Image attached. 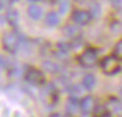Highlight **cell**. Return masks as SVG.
<instances>
[{"label": "cell", "mask_w": 122, "mask_h": 117, "mask_svg": "<svg viewBox=\"0 0 122 117\" xmlns=\"http://www.w3.org/2000/svg\"><path fill=\"white\" fill-rule=\"evenodd\" d=\"M63 33L64 36L67 37H71V38H76V34L79 33V29L75 24H67L66 27L63 28Z\"/></svg>", "instance_id": "obj_13"}, {"label": "cell", "mask_w": 122, "mask_h": 117, "mask_svg": "<svg viewBox=\"0 0 122 117\" xmlns=\"http://www.w3.org/2000/svg\"><path fill=\"white\" fill-rule=\"evenodd\" d=\"M41 1H53V3H54L55 0H41Z\"/></svg>", "instance_id": "obj_28"}, {"label": "cell", "mask_w": 122, "mask_h": 117, "mask_svg": "<svg viewBox=\"0 0 122 117\" xmlns=\"http://www.w3.org/2000/svg\"><path fill=\"white\" fill-rule=\"evenodd\" d=\"M101 117H112V116L109 113H106V114H104V116H101Z\"/></svg>", "instance_id": "obj_27"}, {"label": "cell", "mask_w": 122, "mask_h": 117, "mask_svg": "<svg viewBox=\"0 0 122 117\" xmlns=\"http://www.w3.org/2000/svg\"><path fill=\"white\" fill-rule=\"evenodd\" d=\"M59 21H61V19H59V15L56 13V12H49L47 15H46L45 17V22L47 27H56V25L59 24Z\"/></svg>", "instance_id": "obj_11"}, {"label": "cell", "mask_w": 122, "mask_h": 117, "mask_svg": "<svg viewBox=\"0 0 122 117\" xmlns=\"http://www.w3.org/2000/svg\"><path fill=\"white\" fill-rule=\"evenodd\" d=\"M71 49H72L71 43H66V42H59L58 43V50L61 51V53L67 54L70 50H71Z\"/></svg>", "instance_id": "obj_19"}, {"label": "cell", "mask_w": 122, "mask_h": 117, "mask_svg": "<svg viewBox=\"0 0 122 117\" xmlns=\"http://www.w3.org/2000/svg\"><path fill=\"white\" fill-rule=\"evenodd\" d=\"M8 72H9V75H11V76H13V78L21 76V74H22L21 66H20V64H13V66H11V69L8 70Z\"/></svg>", "instance_id": "obj_17"}, {"label": "cell", "mask_w": 122, "mask_h": 117, "mask_svg": "<svg viewBox=\"0 0 122 117\" xmlns=\"http://www.w3.org/2000/svg\"><path fill=\"white\" fill-rule=\"evenodd\" d=\"M66 111H67V113L71 114V116H74V114H76L79 111H81V109H80V100L76 96H70V99L67 100Z\"/></svg>", "instance_id": "obj_6"}, {"label": "cell", "mask_w": 122, "mask_h": 117, "mask_svg": "<svg viewBox=\"0 0 122 117\" xmlns=\"http://www.w3.org/2000/svg\"><path fill=\"white\" fill-rule=\"evenodd\" d=\"M25 79L33 85H41L45 83V74L36 67H29L25 71Z\"/></svg>", "instance_id": "obj_3"}, {"label": "cell", "mask_w": 122, "mask_h": 117, "mask_svg": "<svg viewBox=\"0 0 122 117\" xmlns=\"http://www.w3.org/2000/svg\"><path fill=\"white\" fill-rule=\"evenodd\" d=\"M15 1H17V0H13V3H15Z\"/></svg>", "instance_id": "obj_31"}, {"label": "cell", "mask_w": 122, "mask_h": 117, "mask_svg": "<svg viewBox=\"0 0 122 117\" xmlns=\"http://www.w3.org/2000/svg\"><path fill=\"white\" fill-rule=\"evenodd\" d=\"M79 62L84 67H92L97 62V50L93 48H88L80 54Z\"/></svg>", "instance_id": "obj_4"}, {"label": "cell", "mask_w": 122, "mask_h": 117, "mask_svg": "<svg viewBox=\"0 0 122 117\" xmlns=\"http://www.w3.org/2000/svg\"><path fill=\"white\" fill-rule=\"evenodd\" d=\"M80 109L85 114L95 111V100L92 99V96H85V97H83L80 100Z\"/></svg>", "instance_id": "obj_7"}, {"label": "cell", "mask_w": 122, "mask_h": 117, "mask_svg": "<svg viewBox=\"0 0 122 117\" xmlns=\"http://www.w3.org/2000/svg\"><path fill=\"white\" fill-rule=\"evenodd\" d=\"M1 69L5 70V69H11V61L7 58L5 55H1Z\"/></svg>", "instance_id": "obj_22"}, {"label": "cell", "mask_w": 122, "mask_h": 117, "mask_svg": "<svg viewBox=\"0 0 122 117\" xmlns=\"http://www.w3.org/2000/svg\"><path fill=\"white\" fill-rule=\"evenodd\" d=\"M81 84H83V87H84V90L92 91L93 88H95V85H96V76L92 75V74H87L84 78H83Z\"/></svg>", "instance_id": "obj_10"}, {"label": "cell", "mask_w": 122, "mask_h": 117, "mask_svg": "<svg viewBox=\"0 0 122 117\" xmlns=\"http://www.w3.org/2000/svg\"><path fill=\"white\" fill-rule=\"evenodd\" d=\"M119 63L118 59L114 55H108L101 61V69H102L104 74L106 75H114L119 71Z\"/></svg>", "instance_id": "obj_2"}, {"label": "cell", "mask_w": 122, "mask_h": 117, "mask_svg": "<svg viewBox=\"0 0 122 117\" xmlns=\"http://www.w3.org/2000/svg\"><path fill=\"white\" fill-rule=\"evenodd\" d=\"M113 55L116 57L117 59H122V40H119L118 42L116 43V46H114V51H113Z\"/></svg>", "instance_id": "obj_18"}, {"label": "cell", "mask_w": 122, "mask_h": 117, "mask_svg": "<svg viewBox=\"0 0 122 117\" xmlns=\"http://www.w3.org/2000/svg\"><path fill=\"white\" fill-rule=\"evenodd\" d=\"M110 3H112V5H113V7H116V8H118V7L121 5L122 0H110Z\"/></svg>", "instance_id": "obj_24"}, {"label": "cell", "mask_w": 122, "mask_h": 117, "mask_svg": "<svg viewBox=\"0 0 122 117\" xmlns=\"http://www.w3.org/2000/svg\"><path fill=\"white\" fill-rule=\"evenodd\" d=\"M5 17H7V21L11 27L13 28H17L19 25V21H20V15L16 9L13 8H8L7 9V13H5Z\"/></svg>", "instance_id": "obj_8"}, {"label": "cell", "mask_w": 122, "mask_h": 117, "mask_svg": "<svg viewBox=\"0 0 122 117\" xmlns=\"http://www.w3.org/2000/svg\"><path fill=\"white\" fill-rule=\"evenodd\" d=\"M70 87L71 88H68V91L71 92V96H77L83 91V88L79 84H74V85H70Z\"/></svg>", "instance_id": "obj_21"}, {"label": "cell", "mask_w": 122, "mask_h": 117, "mask_svg": "<svg viewBox=\"0 0 122 117\" xmlns=\"http://www.w3.org/2000/svg\"><path fill=\"white\" fill-rule=\"evenodd\" d=\"M84 117H85V116H84Z\"/></svg>", "instance_id": "obj_33"}, {"label": "cell", "mask_w": 122, "mask_h": 117, "mask_svg": "<svg viewBox=\"0 0 122 117\" xmlns=\"http://www.w3.org/2000/svg\"><path fill=\"white\" fill-rule=\"evenodd\" d=\"M108 106L114 113H121L122 112V101L117 97H113V96L108 100Z\"/></svg>", "instance_id": "obj_12"}, {"label": "cell", "mask_w": 122, "mask_h": 117, "mask_svg": "<svg viewBox=\"0 0 122 117\" xmlns=\"http://www.w3.org/2000/svg\"><path fill=\"white\" fill-rule=\"evenodd\" d=\"M89 13L92 15L93 19L100 16V13H101V7H100V4H98L96 0H92V1L89 3Z\"/></svg>", "instance_id": "obj_14"}, {"label": "cell", "mask_w": 122, "mask_h": 117, "mask_svg": "<svg viewBox=\"0 0 122 117\" xmlns=\"http://www.w3.org/2000/svg\"><path fill=\"white\" fill-rule=\"evenodd\" d=\"M29 3H34V1H37V0H28Z\"/></svg>", "instance_id": "obj_29"}, {"label": "cell", "mask_w": 122, "mask_h": 117, "mask_svg": "<svg viewBox=\"0 0 122 117\" xmlns=\"http://www.w3.org/2000/svg\"><path fill=\"white\" fill-rule=\"evenodd\" d=\"M121 24H119L118 21H113L112 22V25H110V29L113 30V32H119V30H121Z\"/></svg>", "instance_id": "obj_23"}, {"label": "cell", "mask_w": 122, "mask_h": 117, "mask_svg": "<svg viewBox=\"0 0 122 117\" xmlns=\"http://www.w3.org/2000/svg\"><path fill=\"white\" fill-rule=\"evenodd\" d=\"M77 1H81V0H77Z\"/></svg>", "instance_id": "obj_32"}, {"label": "cell", "mask_w": 122, "mask_h": 117, "mask_svg": "<svg viewBox=\"0 0 122 117\" xmlns=\"http://www.w3.org/2000/svg\"><path fill=\"white\" fill-rule=\"evenodd\" d=\"M42 66H43V69H45L46 71L51 72V74H54V72H56L59 70V66H56L55 63H53V62H50V61H45Z\"/></svg>", "instance_id": "obj_16"}, {"label": "cell", "mask_w": 122, "mask_h": 117, "mask_svg": "<svg viewBox=\"0 0 122 117\" xmlns=\"http://www.w3.org/2000/svg\"><path fill=\"white\" fill-rule=\"evenodd\" d=\"M93 113H95L96 117H101V116L108 113V108H106V106H96Z\"/></svg>", "instance_id": "obj_20"}, {"label": "cell", "mask_w": 122, "mask_h": 117, "mask_svg": "<svg viewBox=\"0 0 122 117\" xmlns=\"http://www.w3.org/2000/svg\"><path fill=\"white\" fill-rule=\"evenodd\" d=\"M50 117H62L59 113H53V114H50Z\"/></svg>", "instance_id": "obj_26"}, {"label": "cell", "mask_w": 122, "mask_h": 117, "mask_svg": "<svg viewBox=\"0 0 122 117\" xmlns=\"http://www.w3.org/2000/svg\"><path fill=\"white\" fill-rule=\"evenodd\" d=\"M70 9V0H59V7H58V13H61V16L68 12Z\"/></svg>", "instance_id": "obj_15"}, {"label": "cell", "mask_w": 122, "mask_h": 117, "mask_svg": "<svg viewBox=\"0 0 122 117\" xmlns=\"http://www.w3.org/2000/svg\"><path fill=\"white\" fill-rule=\"evenodd\" d=\"M11 3H13V0H1V9H4L7 4H11Z\"/></svg>", "instance_id": "obj_25"}, {"label": "cell", "mask_w": 122, "mask_h": 117, "mask_svg": "<svg viewBox=\"0 0 122 117\" xmlns=\"http://www.w3.org/2000/svg\"><path fill=\"white\" fill-rule=\"evenodd\" d=\"M121 99H122V90H121Z\"/></svg>", "instance_id": "obj_30"}, {"label": "cell", "mask_w": 122, "mask_h": 117, "mask_svg": "<svg viewBox=\"0 0 122 117\" xmlns=\"http://www.w3.org/2000/svg\"><path fill=\"white\" fill-rule=\"evenodd\" d=\"M92 15L89 13V11H83V9H76L72 13V21L75 22L76 25H87L91 22L92 20Z\"/></svg>", "instance_id": "obj_5"}, {"label": "cell", "mask_w": 122, "mask_h": 117, "mask_svg": "<svg viewBox=\"0 0 122 117\" xmlns=\"http://www.w3.org/2000/svg\"><path fill=\"white\" fill-rule=\"evenodd\" d=\"M28 15H29V17L33 20H40L41 17L43 16V11L40 5L32 4V5H29V8H28Z\"/></svg>", "instance_id": "obj_9"}, {"label": "cell", "mask_w": 122, "mask_h": 117, "mask_svg": "<svg viewBox=\"0 0 122 117\" xmlns=\"http://www.w3.org/2000/svg\"><path fill=\"white\" fill-rule=\"evenodd\" d=\"M3 45H4V49H5L8 53L15 54L20 48L19 34H16V33H13V32L5 33L4 37H3Z\"/></svg>", "instance_id": "obj_1"}]
</instances>
